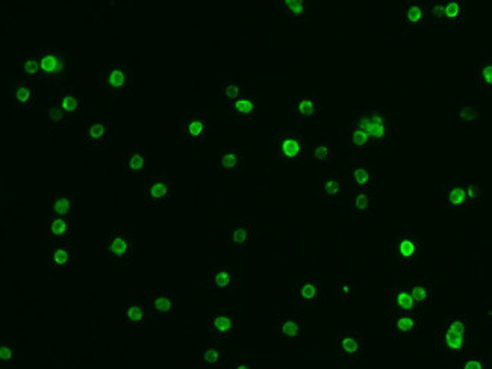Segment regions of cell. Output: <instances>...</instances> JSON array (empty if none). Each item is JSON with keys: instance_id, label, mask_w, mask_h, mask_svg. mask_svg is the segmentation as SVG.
I'll return each mask as SVG.
<instances>
[{"instance_id": "51", "label": "cell", "mask_w": 492, "mask_h": 369, "mask_svg": "<svg viewBox=\"0 0 492 369\" xmlns=\"http://www.w3.org/2000/svg\"><path fill=\"white\" fill-rule=\"evenodd\" d=\"M442 12H444V0H437V2L429 3V17L430 18H442Z\"/></svg>"}, {"instance_id": "10", "label": "cell", "mask_w": 492, "mask_h": 369, "mask_svg": "<svg viewBox=\"0 0 492 369\" xmlns=\"http://www.w3.org/2000/svg\"><path fill=\"white\" fill-rule=\"evenodd\" d=\"M365 342L356 331H341L337 338V354L341 360H354L365 351Z\"/></svg>"}, {"instance_id": "36", "label": "cell", "mask_w": 492, "mask_h": 369, "mask_svg": "<svg viewBox=\"0 0 492 369\" xmlns=\"http://www.w3.org/2000/svg\"><path fill=\"white\" fill-rule=\"evenodd\" d=\"M60 108L73 120L79 115L83 109V98L79 94H76V92L66 90L62 91L60 96Z\"/></svg>"}, {"instance_id": "22", "label": "cell", "mask_w": 492, "mask_h": 369, "mask_svg": "<svg viewBox=\"0 0 492 369\" xmlns=\"http://www.w3.org/2000/svg\"><path fill=\"white\" fill-rule=\"evenodd\" d=\"M111 141V126L106 122H91L85 127L83 143L88 146L102 147L109 144Z\"/></svg>"}, {"instance_id": "19", "label": "cell", "mask_w": 492, "mask_h": 369, "mask_svg": "<svg viewBox=\"0 0 492 369\" xmlns=\"http://www.w3.org/2000/svg\"><path fill=\"white\" fill-rule=\"evenodd\" d=\"M148 308L144 304L129 301L121 306V323L127 327H141L148 321Z\"/></svg>"}, {"instance_id": "2", "label": "cell", "mask_w": 492, "mask_h": 369, "mask_svg": "<svg viewBox=\"0 0 492 369\" xmlns=\"http://www.w3.org/2000/svg\"><path fill=\"white\" fill-rule=\"evenodd\" d=\"M391 262L402 266H411L418 264L423 259L424 245L423 239L418 233L408 230L402 232L392 239L391 247Z\"/></svg>"}, {"instance_id": "50", "label": "cell", "mask_w": 492, "mask_h": 369, "mask_svg": "<svg viewBox=\"0 0 492 369\" xmlns=\"http://www.w3.org/2000/svg\"><path fill=\"white\" fill-rule=\"evenodd\" d=\"M338 290H339V295L342 298V301H348L353 297V292H354L353 282L352 280H342L339 283Z\"/></svg>"}, {"instance_id": "11", "label": "cell", "mask_w": 492, "mask_h": 369, "mask_svg": "<svg viewBox=\"0 0 492 369\" xmlns=\"http://www.w3.org/2000/svg\"><path fill=\"white\" fill-rule=\"evenodd\" d=\"M105 250L112 260L123 262L132 256L135 251V245H133V241L129 235H126V233H123V232H116V233H111L108 243H106Z\"/></svg>"}, {"instance_id": "49", "label": "cell", "mask_w": 492, "mask_h": 369, "mask_svg": "<svg viewBox=\"0 0 492 369\" xmlns=\"http://www.w3.org/2000/svg\"><path fill=\"white\" fill-rule=\"evenodd\" d=\"M467 189V198H468V204H476L479 203V200L482 198V188L479 183H467L465 184Z\"/></svg>"}, {"instance_id": "7", "label": "cell", "mask_w": 492, "mask_h": 369, "mask_svg": "<svg viewBox=\"0 0 492 369\" xmlns=\"http://www.w3.org/2000/svg\"><path fill=\"white\" fill-rule=\"evenodd\" d=\"M347 180L354 191H373L376 184L374 168L368 162H352L347 165Z\"/></svg>"}, {"instance_id": "27", "label": "cell", "mask_w": 492, "mask_h": 369, "mask_svg": "<svg viewBox=\"0 0 492 369\" xmlns=\"http://www.w3.org/2000/svg\"><path fill=\"white\" fill-rule=\"evenodd\" d=\"M344 189H346L344 182H342L341 177L335 173L322 177V180L318 183L320 195L329 202L342 198V195H344Z\"/></svg>"}, {"instance_id": "16", "label": "cell", "mask_w": 492, "mask_h": 369, "mask_svg": "<svg viewBox=\"0 0 492 369\" xmlns=\"http://www.w3.org/2000/svg\"><path fill=\"white\" fill-rule=\"evenodd\" d=\"M147 308L156 316L171 318L177 314V300L170 292H155L148 297Z\"/></svg>"}, {"instance_id": "42", "label": "cell", "mask_w": 492, "mask_h": 369, "mask_svg": "<svg viewBox=\"0 0 492 369\" xmlns=\"http://www.w3.org/2000/svg\"><path fill=\"white\" fill-rule=\"evenodd\" d=\"M244 94H246V87H244V85L235 82V81L226 82V83L223 85V87H221V90H220L221 100L227 102L229 105L233 103V102H237L238 98H241Z\"/></svg>"}, {"instance_id": "9", "label": "cell", "mask_w": 492, "mask_h": 369, "mask_svg": "<svg viewBox=\"0 0 492 369\" xmlns=\"http://www.w3.org/2000/svg\"><path fill=\"white\" fill-rule=\"evenodd\" d=\"M422 315H408V314H394L389 318L388 330L392 339L409 338L422 327Z\"/></svg>"}, {"instance_id": "40", "label": "cell", "mask_w": 492, "mask_h": 369, "mask_svg": "<svg viewBox=\"0 0 492 369\" xmlns=\"http://www.w3.org/2000/svg\"><path fill=\"white\" fill-rule=\"evenodd\" d=\"M253 229L246 223L233 224L229 230V243L235 247H244L252 241Z\"/></svg>"}, {"instance_id": "1", "label": "cell", "mask_w": 492, "mask_h": 369, "mask_svg": "<svg viewBox=\"0 0 492 369\" xmlns=\"http://www.w3.org/2000/svg\"><path fill=\"white\" fill-rule=\"evenodd\" d=\"M352 124L361 127L368 135L372 146H389L394 141L396 123L389 112L379 109H365L354 112Z\"/></svg>"}, {"instance_id": "14", "label": "cell", "mask_w": 492, "mask_h": 369, "mask_svg": "<svg viewBox=\"0 0 492 369\" xmlns=\"http://www.w3.org/2000/svg\"><path fill=\"white\" fill-rule=\"evenodd\" d=\"M229 111H231L232 118L237 120V122L252 123L256 118H258L259 106L253 96L244 94L241 98H238L237 102L229 105Z\"/></svg>"}, {"instance_id": "25", "label": "cell", "mask_w": 492, "mask_h": 369, "mask_svg": "<svg viewBox=\"0 0 492 369\" xmlns=\"http://www.w3.org/2000/svg\"><path fill=\"white\" fill-rule=\"evenodd\" d=\"M402 20L409 26H422L429 21V3L408 2L402 10Z\"/></svg>"}, {"instance_id": "53", "label": "cell", "mask_w": 492, "mask_h": 369, "mask_svg": "<svg viewBox=\"0 0 492 369\" xmlns=\"http://www.w3.org/2000/svg\"><path fill=\"white\" fill-rule=\"evenodd\" d=\"M266 369H279V368H276V366H267Z\"/></svg>"}, {"instance_id": "41", "label": "cell", "mask_w": 492, "mask_h": 369, "mask_svg": "<svg viewBox=\"0 0 492 369\" xmlns=\"http://www.w3.org/2000/svg\"><path fill=\"white\" fill-rule=\"evenodd\" d=\"M333 158V148L331 146V143L324 138H318L313 144L312 148V159L317 162V164L323 165L331 162Z\"/></svg>"}, {"instance_id": "18", "label": "cell", "mask_w": 492, "mask_h": 369, "mask_svg": "<svg viewBox=\"0 0 492 369\" xmlns=\"http://www.w3.org/2000/svg\"><path fill=\"white\" fill-rule=\"evenodd\" d=\"M323 283L318 280H302L294 285V298L300 304H315L322 301Z\"/></svg>"}, {"instance_id": "30", "label": "cell", "mask_w": 492, "mask_h": 369, "mask_svg": "<svg viewBox=\"0 0 492 369\" xmlns=\"http://www.w3.org/2000/svg\"><path fill=\"white\" fill-rule=\"evenodd\" d=\"M312 3L308 0H281L279 11L291 21H303L311 12Z\"/></svg>"}, {"instance_id": "52", "label": "cell", "mask_w": 492, "mask_h": 369, "mask_svg": "<svg viewBox=\"0 0 492 369\" xmlns=\"http://www.w3.org/2000/svg\"><path fill=\"white\" fill-rule=\"evenodd\" d=\"M231 369H255V366L252 364H248V361L237 360V361H233V365H232Z\"/></svg>"}, {"instance_id": "5", "label": "cell", "mask_w": 492, "mask_h": 369, "mask_svg": "<svg viewBox=\"0 0 492 369\" xmlns=\"http://www.w3.org/2000/svg\"><path fill=\"white\" fill-rule=\"evenodd\" d=\"M99 77H101V83L111 92V94L120 96L131 88L132 72L120 62L111 64V66Z\"/></svg>"}, {"instance_id": "13", "label": "cell", "mask_w": 492, "mask_h": 369, "mask_svg": "<svg viewBox=\"0 0 492 369\" xmlns=\"http://www.w3.org/2000/svg\"><path fill=\"white\" fill-rule=\"evenodd\" d=\"M75 259H76L75 248L67 243H62V241L53 244L51 251H49V266H51L52 271L56 273H61L64 269L70 268L73 265Z\"/></svg>"}, {"instance_id": "20", "label": "cell", "mask_w": 492, "mask_h": 369, "mask_svg": "<svg viewBox=\"0 0 492 369\" xmlns=\"http://www.w3.org/2000/svg\"><path fill=\"white\" fill-rule=\"evenodd\" d=\"M320 111V102L315 97L303 96L296 97L292 100V109H291V118L296 122H308L313 118Z\"/></svg>"}, {"instance_id": "8", "label": "cell", "mask_w": 492, "mask_h": 369, "mask_svg": "<svg viewBox=\"0 0 492 369\" xmlns=\"http://www.w3.org/2000/svg\"><path fill=\"white\" fill-rule=\"evenodd\" d=\"M389 308L394 314H408V315H422L415 300L409 290L408 282L402 285H396L389 292Z\"/></svg>"}, {"instance_id": "12", "label": "cell", "mask_w": 492, "mask_h": 369, "mask_svg": "<svg viewBox=\"0 0 492 369\" xmlns=\"http://www.w3.org/2000/svg\"><path fill=\"white\" fill-rule=\"evenodd\" d=\"M173 194V183L167 174H156L148 180L146 187V198L151 204H159L168 200Z\"/></svg>"}, {"instance_id": "43", "label": "cell", "mask_w": 492, "mask_h": 369, "mask_svg": "<svg viewBox=\"0 0 492 369\" xmlns=\"http://www.w3.org/2000/svg\"><path fill=\"white\" fill-rule=\"evenodd\" d=\"M456 369H489V365L482 354L467 353L459 357Z\"/></svg>"}, {"instance_id": "46", "label": "cell", "mask_w": 492, "mask_h": 369, "mask_svg": "<svg viewBox=\"0 0 492 369\" xmlns=\"http://www.w3.org/2000/svg\"><path fill=\"white\" fill-rule=\"evenodd\" d=\"M477 81L483 88H492V59L480 62L476 68Z\"/></svg>"}, {"instance_id": "35", "label": "cell", "mask_w": 492, "mask_h": 369, "mask_svg": "<svg viewBox=\"0 0 492 369\" xmlns=\"http://www.w3.org/2000/svg\"><path fill=\"white\" fill-rule=\"evenodd\" d=\"M197 361L208 369H220L223 366V351L217 345L209 344L197 353Z\"/></svg>"}, {"instance_id": "34", "label": "cell", "mask_w": 492, "mask_h": 369, "mask_svg": "<svg viewBox=\"0 0 492 369\" xmlns=\"http://www.w3.org/2000/svg\"><path fill=\"white\" fill-rule=\"evenodd\" d=\"M408 286L419 310H423L427 304L433 300L435 292H433V286L429 282H423V280L408 282Z\"/></svg>"}, {"instance_id": "45", "label": "cell", "mask_w": 492, "mask_h": 369, "mask_svg": "<svg viewBox=\"0 0 492 369\" xmlns=\"http://www.w3.org/2000/svg\"><path fill=\"white\" fill-rule=\"evenodd\" d=\"M20 70L26 79H35V77L41 76V70H40V64L38 59L35 55H27L26 58L21 61L20 64Z\"/></svg>"}, {"instance_id": "38", "label": "cell", "mask_w": 492, "mask_h": 369, "mask_svg": "<svg viewBox=\"0 0 492 369\" xmlns=\"http://www.w3.org/2000/svg\"><path fill=\"white\" fill-rule=\"evenodd\" d=\"M76 209V198L68 194L56 195L51 203V215L71 218Z\"/></svg>"}, {"instance_id": "47", "label": "cell", "mask_w": 492, "mask_h": 369, "mask_svg": "<svg viewBox=\"0 0 492 369\" xmlns=\"http://www.w3.org/2000/svg\"><path fill=\"white\" fill-rule=\"evenodd\" d=\"M454 118L461 123H473L479 118V108L476 105H463L454 111Z\"/></svg>"}, {"instance_id": "4", "label": "cell", "mask_w": 492, "mask_h": 369, "mask_svg": "<svg viewBox=\"0 0 492 369\" xmlns=\"http://www.w3.org/2000/svg\"><path fill=\"white\" fill-rule=\"evenodd\" d=\"M40 64L41 76L47 77L52 81H60L66 76L67 70L70 68V58L62 49L56 47H44L35 53Z\"/></svg>"}, {"instance_id": "33", "label": "cell", "mask_w": 492, "mask_h": 369, "mask_svg": "<svg viewBox=\"0 0 492 369\" xmlns=\"http://www.w3.org/2000/svg\"><path fill=\"white\" fill-rule=\"evenodd\" d=\"M242 150L239 148H221L218 153V168L221 172H237L242 168Z\"/></svg>"}, {"instance_id": "15", "label": "cell", "mask_w": 492, "mask_h": 369, "mask_svg": "<svg viewBox=\"0 0 492 369\" xmlns=\"http://www.w3.org/2000/svg\"><path fill=\"white\" fill-rule=\"evenodd\" d=\"M206 327H208V331L211 335L226 339L238 329V321L237 316L224 314V312H218V314H213L208 318Z\"/></svg>"}, {"instance_id": "48", "label": "cell", "mask_w": 492, "mask_h": 369, "mask_svg": "<svg viewBox=\"0 0 492 369\" xmlns=\"http://www.w3.org/2000/svg\"><path fill=\"white\" fill-rule=\"evenodd\" d=\"M16 360V348L10 342H2L0 345V364L3 369H10Z\"/></svg>"}, {"instance_id": "39", "label": "cell", "mask_w": 492, "mask_h": 369, "mask_svg": "<svg viewBox=\"0 0 492 369\" xmlns=\"http://www.w3.org/2000/svg\"><path fill=\"white\" fill-rule=\"evenodd\" d=\"M441 329L448 331V333H452V335L461 336V338L469 339V336H471V321H469V319L465 316L448 318Z\"/></svg>"}, {"instance_id": "26", "label": "cell", "mask_w": 492, "mask_h": 369, "mask_svg": "<svg viewBox=\"0 0 492 369\" xmlns=\"http://www.w3.org/2000/svg\"><path fill=\"white\" fill-rule=\"evenodd\" d=\"M123 167L133 176H142L148 167V153L141 147L131 148L123 156Z\"/></svg>"}, {"instance_id": "3", "label": "cell", "mask_w": 492, "mask_h": 369, "mask_svg": "<svg viewBox=\"0 0 492 369\" xmlns=\"http://www.w3.org/2000/svg\"><path fill=\"white\" fill-rule=\"evenodd\" d=\"M272 150L276 159H279L282 164L289 167L300 165L309 154V148L305 138L294 132L281 133L273 141Z\"/></svg>"}, {"instance_id": "32", "label": "cell", "mask_w": 492, "mask_h": 369, "mask_svg": "<svg viewBox=\"0 0 492 369\" xmlns=\"http://www.w3.org/2000/svg\"><path fill=\"white\" fill-rule=\"evenodd\" d=\"M46 232L52 239H66L73 233V223H71V218L51 215L47 219Z\"/></svg>"}, {"instance_id": "24", "label": "cell", "mask_w": 492, "mask_h": 369, "mask_svg": "<svg viewBox=\"0 0 492 369\" xmlns=\"http://www.w3.org/2000/svg\"><path fill=\"white\" fill-rule=\"evenodd\" d=\"M305 324L302 319L292 316H282L277 324V333L283 340L288 342H300L305 338Z\"/></svg>"}, {"instance_id": "31", "label": "cell", "mask_w": 492, "mask_h": 369, "mask_svg": "<svg viewBox=\"0 0 492 369\" xmlns=\"http://www.w3.org/2000/svg\"><path fill=\"white\" fill-rule=\"evenodd\" d=\"M209 286L213 290H231L233 289L235 274L229 266H217L209 273Z\"/></svg>"}, {"instance_id": "44", "label": "cell", "mask_w": 492, "mask_h": 369, "mask_svg": "<svg viewBox=\"0 0 492 369\" xmlns=\"http://www.w3.org/2000/svg\"><path fill=\"white\" fill-rule=\"evenodd\" d=\"M44 120L46 123L52 127L66 126L71 122V118L60 108V106H51V108H47L44 112Z\"/></svg>"}, {"instance_id": "6", "label": "cell", "mask_w": 492, "mask_h": 369, "mask_svg": "<svg viewBox=\"0 0 492 369\" xmlns=\"http://www.w3.org/2000/svg\"><path fill=\"white\" fill-rule=\"evenodd\" d=\"M209 132V122L205 112L187 113L182 123V139L187 144L203 143Z\"/></svg>"}, {"instance_id": "37", "label": "cell", "mask_w": 492, "mask_h": 369, "mask_svg": "<svg viewBox=\"0 0 492 369\" xmlns=\"http://www.w3.org/2000/svg\"><path fill=\"white\" fill-rule=\"evenodd\" d=\"M467 2L463 0H444V12L441 21L448 25H456L465 18Z\"/></svg>"}, {"instance_id": "21", "label": "cell", "mask_w": 492, "mask_h": 369, "mask_svg": "<svg viewBox=\"0 0 492 369\" xmlns=\"http://www.w3.org/2000/svg\"><path fill=\"white\" fill-rule=\"evenodd\" d=\"M442 202L448 209H453L456 212H463L468 208V198H467V189L465 184H448L442 189Z\"/></svg>"}, {"instance_id": "23", "label": "cell", "mask_w": 492, "mask_h": 369, "mask_svg": "<svg viewBox=\"0 0 492 369\" xmlns=\"http://www.w3.org/2000/svg\"><path fill=\"white\" fill-rule=\"evenodd\" d=\"M348 206L354 215L370 217L374 214L376 197L373 191H354L348 200Z\"/></svg>"}, {"instance_id": "28", "label": "cell", "mask_w": 492, "mask_h": 369, "mask_svg": "<svg viewBox=\"0 0 492 369\" xmlns=\"http://www.w3.org/2000/svg\"><path fill=\"white\" fill-rule=\"evenodd\" d=\"M11 102L14 108H35V88L27 82H17L11 90Z\"/></svg>"}, {"instance_id": "17", "label": "cell", "mask_w": 492, "mask_h": 369, "mask_svg": "<svg viewBox=\"0 0 492 369\" xmlns=\"http://www.w3.org/2000/svg\"><path fill=\"white\" fill-rule=\"evenodd\" d=\"M469 348V339L452 335L445 330H439V350L445 356L461 357Z\"/></svg>"}, {"instance_id": "29", "label": "cell", "mask_w": 492, "mask_h": 369, "mask_svg": "<svg viewBox=\"0 0 492 369\" xmlns=\"http://www.w3.org/2000/svg\"><path fill=\"white\" fill-rule=\"evenodd\" d=\"M342 139H344V144L354 152H362L372 147V141H370L368 135L363 132L361 127L352 123L346 126L344 133H342Z\"/></svg>"}]
</instances>
